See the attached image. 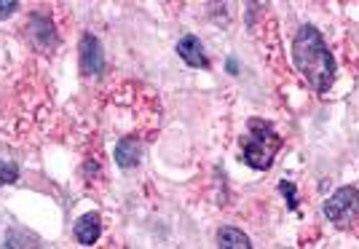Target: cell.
<instances>
[{"instance_id": "4", "label": "cell", "mask_w": 359, "mask_h": 249, "mask_svg": "<svg viewBox=\"0 0 359 249\" xmlns=\"http://www.w3.org/2000/svg\"><path fill=\"white\" fill-rule=\"evenodd\" d=\"M78 65H81V73L83 75H100L105 70V51L97 35L86 32L78 43Z\"/></svg>"}, {"instance_id": "9", "label": "cell", "mask_w": 359, "mask_h": 249, "mask_svg": "<svg viewBox=\"0 0 359 249\" xmlns=\"http://www.w3.org/2000/svg\"><path fill=\"white\" fill-rule=\"evenodd\" d=\"M217 247L220 249H252V241L250 236L239 231V228H231V225H223L217 231Z\"/></svg>"}, {"instance_id": "6", "label": "cell", "mask_w": 359, "mask_h": 249, "mask_svg": "<svg viewBox=\"0 0 359 249\" xmlns=\"http://www.w3.org/2000/svg\"><path fill=\"white\" fill-rule=\"evenodd\" d=\"M177 54L188 67H196V70H207L210 67V59L204 54V46H201V41L196 35H182L180 38Z\"/></svg>"}, {"instance_id": "11", "label": "cell", "mask_w": 359, "mask_h": 249, "mask_svg": "<svg viewBox=\"0 0 359 249\" xmlns=\"http://www.w3.org/2000/svg\"><path fill=\"white\" fill-rule=\"evenodd\" d=\"M19 11V3L16 0H0V19H8Z\"/></svg>"}, {"instance_id": "7", "label": "cell", "mask_w": 359, "mask_h": 249, "mask_svg": "<svg viewBox=\"0 0 359 249\" xmlns=\"http://www.w3.org/2000/svg\"><path fill=\"white\" fill-rule=\"evenodd\" d=\"M100 234H102V220H100V215H97V212H86V215H81L78 222H75V228H73L75 241H78L81 247H94V244L100 241Z\"/></svg>"}, {"instance_id": "8", "label": "cell", "mask_w": 359, "mask_h": 249, "mask_svg": "<svg viewBox=\"0 0 359 249\" xmlns=\"http://www.w3.org/2000/svg\"><path fill=\"white\" fill-rule=\"evenodd\" d=\"M140 156H142V147H140V140L135 137H123L116 145V163L121 169H132L140 163Z\"/></svg>"}, {"instance_id": "12", "label": "cell", "mask_w": 359, "mask_h": 249, "mask_svg": "<svg viewBox=\"0 0 359 249\" xmlns=\"http://www.w3.org/2000/svg\"><path fill=\"white\" fill-rule=\"evenodd\" d=\"M279 191L285 193L287 198H290V206H292V209H295V204H298V201H295V185H292V182H282V185H279Z\"/></svg>"}, {"instance_id": "1", "label": "cell", "mask_w": 359, "mask_h": 249, "mask_svg": "<svg viewBox=\"0 0 359 249\" xmlns=\"http://www.w3.org/2000/svg\"><path fill=\"white\" fill-rule=\"evenodd\" d=\"M292 59L298 73L309 81L316 94H327L335 83V59L330 54L322 32L311 25H303L292 41Z\"/></svg>"}, {"instance_id": "10", "label": "cell", "mask_w": 359, "mask_h": 249, "mask_svg": "<svg viewBox=\"0 0 359 249\" xmlns=\"http://www.w3.org/2000/svg\"><path fill=\"white\" fill-rule=\"evenodd\" d=\"M16 180H19V166L14 161L0 159V185H14Z\"/></svg>"}, {"instance_id": "5", "label": "cell", "mask_w": 359, "mask_h": 249, "mask_svg": "<svg viewBox=\"0 0 359 249\" xmlns=\"http://www.w3.org/2000/svg\"><path fill=\"white\" fill-rule=\"evenodd\" d=\"M27 35L38 51H54L60 46V35L54 29V22L46 14H32L27 22Z\"/></svg>"}, {"instance_id": "3", "label": "cell", "mask_w": 359, "mask_h": 249, "mask_svg": "<svg viewBox=\"0 0 359 249\" xmlns=\"http://www.w3.org/2000/svg\"><path fill=\"white\" fill-rule=\"evenodd\" d=\"M325 217L335 225H351L359 217V193L351 185H344L325 201Z\"/></svg>"}, {"instance_id": "2", "label": "cell", "mask_w": 359, "mask_h": 249, "mask_svg": "<svg viewBox=\"0 0 359 249\" xmlns=\"http://www.w3.org/2000/svg\"><path fill=\"white\" fill-rule=\"evenodd\" d=\"M279 150H282V137L276 134V129L269 121L252 118L250 132L241 137V161L257 172H266V169H271Z\"/></svg>"}]
</instances>
